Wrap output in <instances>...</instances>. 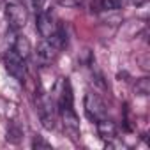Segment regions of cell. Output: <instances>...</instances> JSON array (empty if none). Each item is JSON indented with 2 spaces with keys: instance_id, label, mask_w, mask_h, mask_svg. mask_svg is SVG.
Listing matches in <instances>:
<instances>
[{
  "instance_id": "7",
  "label": "cell",
  "mask_w": 150,
  "mask_h": 150,
  "mask_svg": "<svg viewBox=\"0 0 150 150\" xmlns=\"http://www.w3.org/2000/svg\"><path fill=\"white\" fill-rule=\"evenodd\" d=\"M11 50H13L16 55H20L25 62H27V58H28V57H30V53H32L30 41H28L25 35H21V34H16V35H14L13 44H11Z\"/></svg>"
},
{
  "instance_id": "2",
  "label": "cell",
  "mask_w": 150,
  "mask_h": 150,
  "mask_svg": "<svg viewBox=\"0 0 150 150\" xmlns=\"http://www.w3.org/2000/svg\"><path fill=\"white\" fill-rule=\"evenodd\" d=\"M6 18L13 32L21 30L28 20V7L21 0H6Z\"/></svg>"
},
{
  "instance_id": "8",
  "label": "cell",
  "mask_w": 150,
  "mask_h": 150,
  "mask_svg": "<svg viewBox=\"0 0 150 150\" xmlns=\"http://www.w3.org/2000/svg\"><path fill=\"white\" fill-rule=\"evenodd\" d=\"M146 0H101V9L103 11H118L127 6H143Z\"/></svg>"
},
{
  "instance_id": "5",
  "label": "cell",
  "mask_w": 150,
  "mask_h": 150,
  "mask_svg": "<svg viewBox=\"0 0 150 150\" xmlns=\"http://www.w3.org/2000/svg\"><path fill=\"white\" fill-rule=\"evenodd\" d=\"M4 65H6V71L16 81L25 83V80H27V65H25V60L20 55H16L13 50H9L6 53V57H4Z\"/></svg>"
},
{
  "instance_id": "10",
  "label": "cell",
  "mask_w": 150,
  "mask_h": 150,
  "mask_svg": "<svg viewBox=\"0 0 150 150\" xmlns=\"http://www.w3.org/2000/svg\"><path fill=\"white\" fill-rule=\"evenodd\" d=\"M134 90H136L138 96H148V94H150V80H148V78H141V80H138Z\"/></svg>"
},
{
  "instance_id": "4",
  "label": "cell",
  "mask_w": 150,
  "mask_h": 150,
  "mask_svg": "<svg viewBox=\"0 0 150 150\" xmlns=\"http://www.w3.org/2000/svg\"><path fill=\"white\" fill-rule=\"evenodd\" d=\"M83 108H85L87 118L92 120V122H96V124H97L99 120H103V118H108V110H106L104 101H103L97 94H94V92H88V94L85 96Z\"/></svg>"
},
{
  "instance_id": "12",
  "label": "cell",
  "mask_w": 150,
  "mask_h": 150,
  "mask_svg": "<svg viewBox=\"0 0 150 150\" xmlns=\"http://www.w3.org/2000/svg\"><path fill=\"white\" fill-rule=\"evenodd\" d=\"M32 148H37V150H39V148L50 150V148H51V145H50L46 139H42L41 136H35V138H34V141H32Z\"/></svg>"
},
{
  "instance_id": "11",
  "label": "cell",
  "mask_w": 150,
  "mask_h": 150,
  "mask_svg": "<svg viewBox=\"0 0 150 150\" xmlns=\"http://www.w3.org/2000/svg\"><path fill=\"white\" fill-rule=\"evenodd\" d=\"M21 136H23V132H21L20 127H16V125H11V127H9V131H7V141H11V143H20Z\"/></svg>"
},
{
  "instance_id": "6",
  "label": "cell",
  "mask_w": 150,
  "mask_h": 150,
  "mask_svg": "<svg viewBox=\"0 0 150 150\" xmlns=\"http://www.w3.org/2000/svg\"><path fill=\"white\" fill-rule=\"evenodd\" d=\"M60 50H62V48L57 44L55 39H42V41L37 44V50H35L37 62H39L41 65H50V64L57 58V55H58Z\"/></svg>"
},
{
  "instance_id": "3",
  "label": "cell",
  "mask_w": 150,
  "mask_h": 150,
  "mask_svg": "<svg viewBox=\"0 0 150 150\" xmlns=\"http://www.w3.org/2000/svg\"><path fill=\"white\" fill-rule=\"evenodd\" d=\"M35 27H37V32L42 39H51L55 34H57V28H58V21L57 18L53 16L51 9H41L35 13Z\"/></svg>"
},
{
  "instance_id": "1",
  "label": "cell",
  "mask_w": 150,
  "mask_h": 150,
  "mask_svg": "<svg viewBox=\"0 0 150 150\" xmlns=\"http://www.w3.org/2000/svg\"><path fill=\"white\" fill-rule=\"evenodd\" d=\"M35 106H37V113H39V118H41L44 129H48V131L55 129V122H57V103H55V97L44 94L42 90H39V94L35 97Z\"/></svg>"
},
{
  "instance_id": "9",
  "label": "cell",
  "mask_w": 150,
  "mask_h": 150,
  "mask_svg": "<svg viewBox=\"0 0 150 150\" xmlns=\"http://www.w3.org/2000/svg\"><path fill=\"white\" fill-rule=\"evenodd\" d=\"M97 132L108 143H111L113 139H117V125L111 120H108V118H103V120L97 122Z\"/></svg>"
}]
</instances>
